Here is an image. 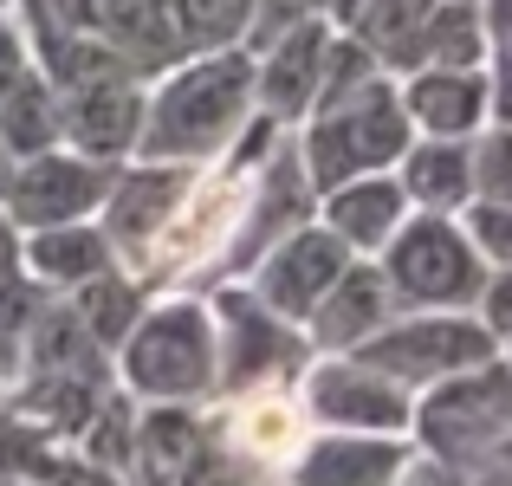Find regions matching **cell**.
<instances>
[{"instance_id":"obj_31","label":"cell","mask_w":512,"mask_h":486,"mask_svg":"<svg viewBox=\"0 0 512 486\" xmlns=\"http://www.w3.org/2000/svg\"><path fill=\"white\" fill-rule=\"evenodd\" d=\"M260 486H279V480H260Z\"/></svg>"},{"instance_id":"obj_3","label":"cell","mask_w":512,"mask_h":486,"mask_svg":"<svg viewBox=\"0 0 512 486\" xmlns=\"http://www.w3.org/2000/svg\"><path fill=\"white\" fill-rule=\"evenodd\" d=\"M292 143H299V162H305V175H312L318 195L350 182V175L396 169L402 150L415 143L409 111H402V91H396V72H376V78H363L357 91L305 111L299 124H292Z\"/></svg>"},{"instance_id":"obj_17","label":"cell","mask_w":512,"mask_h":486,"mask_svg":"<svg viewBox=\"0 0 512 486\" xmlns=\"http://www.w3.org/2000/svg\"><path fill=\"white\" fill-rule=\"evenodd\" d=\"M402 111H409L415 137H474L487 124V72L480 65H422V72L396 78Z\"/></svg>"},{"instance_id":"obj_28","label":"cell","mask_w":512,"mask_h":486,"mask_svg":"<svg viewBox=\"0 0 512 486\" xmlns=\"http://www.w3.org/2000/svg\"><path fill=\"white\" fill-rule=\"evenodd\" d=\"M357 7H363V0H331V26H350V20H357Z\"/></svg>"},{"instance_id":"obj_25","label":"cell","mask_w":512,"mask_h":486,"mask_svg":"<svg viewBox=\"0 0 512 486\" xmlns=\"http://www.w3.org/2000/svg\"><path fill=\"white\" fill-rule=\"evenodd\" d=\"M493 52V72H487V124L512 130V46H487Z\"/></svg>"},{"instance_id":"obj_6","label":"cell","mask_w":512,"mask_h":486,"mask_svg":"<svg viewBox=\"0 0 512 486\" xmlns=\"http://www.w3.org/2000/svg\"><path fill=\"white\" fill-rule=\"evenodd\" d=\"M506 435H512V363L506 357H487L415 396L409 441L422 454H435V461H448L454 474H467Z\"/></svg>"},{"instance_id":"obj_2","label":"cell","mask_w":512,"mask_h":486,"mask_svg":"<svg viewBox=\"0 0 512 486\" xmlns=\"http://www.w3.org/2000/svg\"><path fill=\"white\" fill-rule=\"evenodd\" d=\"M111 383L137 409L182 402L201 409L214 396V318L208 292H150L137 324L111 350Z\"/></svg>"},{"instance_id":"obj_12","label":"cell","mask_w":512,"mask_h":486,"mask_svg":"<svg viewBox=\"0 0 512 486\" xmlns=\"http://www.w3.org/2000/svg\"><path fill=\"white\" fill-rule=\"evenodd\" d=\"M350 266V247L338 234H325L318 221H305V227H292L279 247H266L260 260L240 273V286L253 292V299L266 305V312H279V318H292L305 331V318H312V305L331 292V279H338Z\"/></svg>"},{"instance_id":"obj_21","label":"cell","mask_w":512,"mask_h":486,"mask_svg":"<svg viewBox=\"0 0 512 486\" xmlns=\"http://www.w3.org/2000/svg\"><path fill=\"white\" fill-rule=\"evenodd\" d=\"M0 143L13 150V162L52 150V143H65V130H59V91H52L46 72H26L20 85L0 98Z\"/></svg>"},{"instance_id":"obj_15","label":"cell","mask_w":512,"mask_h":486,"mask_svg":"<svg viewBox=\"0 0 512 486\" xmlns=\"http://www.w3.org/2000/svg\"><path fill=\"white\" fill-rule=\"evenodd\" d=\"M396 312H402V299L389 292L383 266L376 260H350L344 273L331 279V292L312 305V318H305V344H312L318 357H344V350L370 344Z\"/></svg>"},{"instance_id":"obj_7","label":"cell","mask_w":512,"mask_h":486,"mask_svg":"<svg viewBox=\"0 0 512 486\" xmlns=\"http://www.w3.org/2000/svg\"><path fill=\"white\" fill-rule=\"evenodd\" d=\"M363 363H376L383 376H396L409 396L448 383V376L474 370V363L500 357L493 331L480 324V312H396L370 344L357 350Z\"/></svg>"},{"instance_id":"obj_14","label":"cell","mask_w":512,"mask_h":486,"mask_svg":"<svg viewBox=\"0 0 512 486\" xmlns=\"http://www.w3.org/2000/svg\"><path fill=\"white\" fill-rule=\"evenodd\" d=\"M409 454H415L409 435H338V428H312L305 448L286 461L279 486H396Z\"/></svg>"},{"instance_id":"obj_20","label":"cell","mask_w":512,"mask_h":486,"mask_svg":"<svg viewBox=\"0 0 512 486\" xmlns=\"http://www.w3.org/2000/svg\"><path fill=\"white\" fill-rule=\"evenodd\" d=\"M143 299H150V292H143L137 279L124 273V266H104V273H91L85 286H72V292H65L72 318L85 324V337L104 350V357H111V350H117V337H124L130 324H137Z\"/></svg>"},{"instance_id":"obj_5","label":"cell","mask_w":512,"mask_h":486,"mask_svg":"<svg viewBox=\"0 0 512 486\" xmlns=\"http://www.w3.org/2000/svg\"><path fill=\"white\" fill-rule=\"evenodd\" d=\"M208 318H214V396L299 383V370L318 357V350L305 344L299 324L279 318V312H266V305L240 286V279L208 286Z\"/></svg>"},{"instance_id":"obj_29","label":"cell","mask_w":512,"mask_h":486,"mask_svg":"<svg viewBox=\"0 0 512 486\" xmlns=\"http://www.w3.org/2000/svg\"><path fill=\"white\" fill-rule=\"evenodd\" d=\"M7 182H13V150L0 143V201H7Z\"/></svg>"},{"instance_id":"obj_26","label":"cell","mask_w":512,"mask_h":486,"mask_svg":"<svg viewBox=\"0 0 512 486\" xmlns=\"http://www.w3.org/2000/svg\"><path fill=\"white\" fill-rule=\"evenodd\" d=\"M33 72V52H26V39H20V26L7 20V13H0V98H7L13 85H20V78Z\"/></svg>"},{"instance_id":"obj_10","label":"cell","mask_w":512,"mask_h":486,"mask_svg":"<svg viewBox=\"0 0 512 486\" xmlns=\"http://www.w3.org/2000/svg\"><path fill=\"white\" fill-rule=\"evenodd\" d=\"M111 175H117V162H98V156H78V150H65V143H52V150L13 162L0 214H7L20 234H33V227H65V221H98L104 195H111Z\"/></svg>"},{"instance_id":"obj_22","label":"cell","mask_w":512,"mask_h":486,"mask_svg":"<svg viewBox=\"0 0 512 486\" xmlns=\"http://www.w3.org/2000/svg\"><path fill=\"white\" fill-rule=\"evenodd\" d=\"M182 52H221L240 46L253 26V0H163Z\"/></svg>"},{"instance_id":"obj_4","label":"cell","mask_w":512,"mask_h":486,"mask_svg":"<svg viewBox=\"0 0 512 486\" xmlns=\"http://www.w3.org/2000/svg\"><path fill=\"white\" fill-rule=\"evenodd\" d=\"M389 292L402 299V312H474L480 292H487V266L467 247L461 221L454 214H428L409 208V221L389 234V247L376 253Z\"/></svg>"},{"instance_id":"obj_8","label":"cell","mask_w":512,"mask_h":486,"mask_svg":"<svg viewBox=\"0 0 512 486\" xmlns=\"http://www.w3.org/2000/svg\"><path fill=\"white\" fill-rule=\"evenodd\" d=\"M299 409L312 428H338V435H409L415 396L383 376L376 363H363L357 350L344 357H312L299 370Z\"/></svg>"},{"instance_id":"obj_23","label":"cell","mask_w":512,"mask_h":486,"mask_svg":"<svg viewBox=\"0 0 512 486\" xmlns=\"http://www.w3.org/2000/svg\"><path fill=\"white\" fill-rule=\"evenodd\" d=\"M454 221H461V234H467V247L480 253V266H487V273H512V208L506 201H467L461 214H454Z\"/></svg>"},{"instance_id":"obj_1","label":"cell","mask_w":512,"mask_h":486,"mask_svg":"<svg viewBox=\"0 0 512 486\" xmlns=\"http://www.w3.org/2000/svg\"><path fill=\"white\" fill-rule=\"evenodd\" d=\"M253 124V46L188 52L163 72V85L143 91V124L130 162H188L208 169L240 143Z\"/></svg>"},{"instance_id":"obj_11","label":"cell","mask_w":512,"mask_h":486,"mask_svg":"<svg viewBox=\"0 0 512 486\" xmlns=\"http://www.w3.org/2000/svg\"><path fill=\"white\" fill-rule=\"evenodd\" d=\"M201 422H208V435L221 441L227 454H240L260 480L286 474V461L305 448V435H312V422H305L299 389H292V383L214 396V402H201Z\"/></svg>"},{"instance_id":"obj_19","label":"cell","mask_w":512,"mask_h":486,"mask_svg":"<svg viewBox=\"0 0 512 486\" xmlns=\"http://www.w3.org/2000/svg\"><path fill=\"white\" fill-rule=\"evenodd\" d=\"M396 182L409 195V208L461 214L474 201V156H467L461 137H415L396 162Z\"/></svg>"},{"instance_id":"obj_30","label":"cell","mask_w":512,"mask_h":486,"mask_svg":"<svg viewBox=\"0 0 512 486\" xmlns=\"http://www.w3.org/2000/svg\"><path fill=\"white\" fill-rule=\"evenodd\" d=\"M500 357H506V363H512V344H500Z\"/></svg>"},{"instance_id":"obj_13","label":"cell","mask_w":512,"mask_h":486,"mask_svg":"<svg viewBox=\"0 0 512 486\" xmlns=\"http://www.w3.org/2000/svg\"><path fill=\"white\" fill-rule=\"evenodd\" d=\"M266 52H253V111L273 117L279 130H292L318 104V78H325V46L331 20L305 13V20L279 26L273 39H260Z\"/></svg>"},{"instance_id":"obj_18","label":"cell","mask_w":512,"mask_h":486,"mask_svg":"<svg viewBox=\"0 0 512 486\" xmlns=\"http://www.w3.org/2000/svg\"><path fill=\"white\" fill-rule=\"evenodd\" d=\"M104 266H117L111 240H104L98 221H65V227H33V234H20V273L33 279L39 292H72L85 286L91 273H104Z\"/></svg>"},{"instance_id":"obj_27","label":"cell","mask_w":512,"mask_h":486,"mask_svg":"<svg viewBox=\"0 0 512 486\" xmlns=\"http://www.w3.org/2000/svg\"><path fill=\"white\" fill-rule=\"evenodd\" d=\"M396 486H467V480L454 474L448 461H435V454H422V448H415V454H409V467H402V480H396Z\"/></svg>"},{"instance_id":"obj_24","label":"cell","mask_w":512,"mask_h":486,"mask_svg":"<svg viewBox=\"0 0 512 486\" xmlns=\"http://www.w3.org/2000/svg\"><path fill=\"white\" fill-rule=\"evenodd\" d=\"M467 156H474V195L512 208V130L506 124H480L474 137H467Z\"/></svg>"},{"instance_id":"obj_16","label":"cell","mask_w":512,"mask_h":486,"mask_svg":"<svg viewBox=\"0 0 512 486\" xmlns=\"http://www.w3.org/2000/svg\"><path fill=\"white\" fill-rule=\"evenodd\" d=\"M325 234H338L350 247V260H376V253L389 247V234H396L402 221H409V195H402L396 169L383 175H350V182L325 188L318 195V214H312Z\"/></svg>"},{"instance_id":"obj_9","label":"cell","mask_w":512,"mask_h":486,"mask_svg":"<svg viewBox=\"0 0 512 486\" xmlns=\"http://www.w3.org/2000/svg\"><path fill=\"white\" fill-rule=\"evenodd\" d=\"M33 13L52 33H78V39H91V46H104L137 78H163L175 59H188L163 0H46V7H33Z\"/></svg>"}]
</instances>
